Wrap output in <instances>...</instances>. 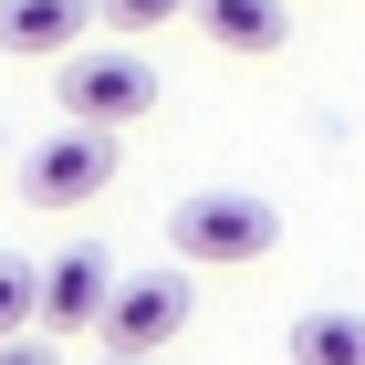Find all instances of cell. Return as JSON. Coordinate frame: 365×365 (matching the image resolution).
Returning a JSON list of instances; mask_svg holds the SVG:
<instances>
[{
	"label": "cell",
	"mask_w": 365,
	"mask_h": 365,
	"mask_svg": "<svg viewBox=\"0 0 365 365\" xmlns=\"http://www.w3.org/2000/svg\"><path fill=\"white\" fill-rule=\"evenodd\" d=\"M282 240V209L251 188H198L168 209V251L188 261V272H240V261H272Z\"/></svg>",
	"instance_id": "1"
},
{
	"label": "cell",
	"mask_w": 365,
	"mask_h": 365,
	"mask_svg": "<svg viewBox=\"0 0 365 365\" xmlns=\"http://www.w3.org/2000/svg\"><path fill=\"white\" fill-rule=\"evenodd\" d=\"M53 94H63V125H136L146 105H157V63L146 53H63V73H53Z\"/></svg>",
	"instance_id": "2"
},
{
	"label": "cell",
	"mask_w": 365,
	"mask_h": 365,
	"mask_svg": "<svg viewBox=\"0 0 365 365\" xmlns=\"http://www.w3.org/2000/svg\"><path fill=\"white\" fill-rule=\"evenodd\" d=\"M105 188H115V136L105 125H63V136H42L21 157V198L31 209H94Z\"/></svg>",
	"instance_id": "3"
},
{
	"label": "cell",
	"mask_w": 365,
	"mask_h": 365,
	"mask_svg": "<svg viewBox=\"0 0 365 365\" xmlns=\"http://www.w3.org/2000/svg\"><path fill=\"white\" fill-rule=\"evenodd\" d=\"M188 272H136V282H115V303H105V355H168L178 334H188Z\"/></svg>",
	"instance_id": "4"
},
{
	"label": "cell",
	"mask_w": 365,
	"mask_h": 365,
	"mask_svg": "<svg viewBox=\"0 0 365 365\" xmlns=\"http://www.w3.org/2000/svg\"><path fill=\"white\" fill-rule=\"evenodd\" d=\"M105 303H115V261H105V240H73V251L42 261V334H94V324H105Z\"/></svg>",
	"instance_id": "5"
},
{
	"label": "cell",
	"mask_w": 365,
	"mask_h": 365,
	"mask_svg": "<svg viewBox=\"0 0 365 365\" xmlns=\"http://www.w3.org/2000/svg\"><path fill=\"white\" fill-rule=\"evenodd\" d=\"M105 0H0V53H84Z\"/></svg>",
	"instance_id": "6"
},
{
	"label": "cell",
	"mask_w": 365,
	"mask_h": 365,
	"mask_svg": "<svg viewBox=\"0 0 365 365\" xmlns=\"http://www.w3.org/2000/svg\"><path fill=\"white\" fill-rule=\"evenodd\" d=\"M198 31H209L220 53H282L292 0H198Z\"/></svg>",
	"instance_id": "7"
},
{
	"label": "cell",
	"mask_w": 365,
	"mask_h": 365,
	"mask_svg": "<svg viewBox=\"0 0 365 365\" xmlns=\"http://www.w3.org/2000/svg\"><path fill=\"white\" fill-rule=\"evenodd\" d=\"M292 365H365V313H344V303L292 313Z\"/></svg>",
	"instance_id": "8"
},
{
	"label": "cell",
	"mask_w": 365,
	"mask_h": 365,
	"mask_svg": "<svg viewBox=\"0 0 365 365\" xmlns=\"http://www.w3.org/2000/svg\"><path fill=\"white\" fill-rule=\"evenodd\" d=\"M21 324H42V261L0 251V344H21Z\"/></svg>",
	"instance_id": "9"
},
{
	"label": "cell",
	"mask_w": 365,
	"mask_h": 365,
	"mask_svg": "<svg viewBox=\"0 0 365 365\" xmlns=\"http://www.w3.org/2000/svg\"><path fill=\"white\" fill-rule=\"evenodd\" d=\"M178 11H198V0H105L115 31H157V21H178Z\"/></svg>",
	"instance_id": "10"
},
{
	"label": "cell",
	"mask_w": 365,
	"mask_h": 365,
	"mask_svg": "<svg viewBox=\"0 0 365 365\" xmlns=\"http://www.w3.org/2000/svg\"><path fill=\"white\" fill-rule=\"evenodd\" d=\"M0 365H53V344H42V334H21V344H0Z\"/></svg>",
	"instance_id": "11"
},
{
	"label": "cell",
	"mask_w": 365,
	"mask_h": 365,
	"mask_svg": "<svg viewBox=\"0 0 365 365\" xmlns=\"http://www.w3.org/2000/svg\"><path fill=\"white\" fill-rule=\"evenodd\" d=\"M94 365H157V355H94Z\"/></svg>",
	"instance_id": "12"
}]
</instances>
